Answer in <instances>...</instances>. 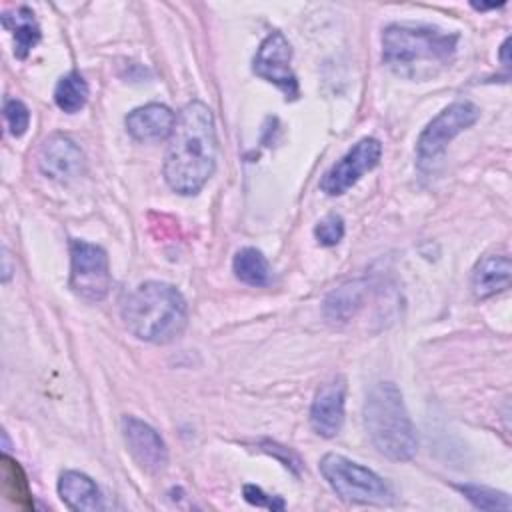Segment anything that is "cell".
Here are the masks:
<instances>
[{
	"label": "cell",
	"mask_w": 512,
	"mask_h": 512,
	"mask_svg": "<svg viewBox=\"0 0 512 512\" xmlns=\"http://www.w3.org/2000/svg\"><path fill=\"white\" fill-rule=\"evenodd\" d=\"M216 144L212 110L200 100L188 102L176 116L164 156L166 184L182 196L200 192L214 174Z\"/></svg>",
	"instance_id": "obj_1"
},
{
	"label": "cell",
	"mask_w": 512,
	"mask_h": 512,
	"mask_svg": "<svg viewBox=\"0 0 512 512\" xmlns=\"http://www.w3.org/2000/svg\"><path fill=\"white\" fill-rule=\"evenodd\" d=\"M460 36L428 24H390L382 32V60L402 78L422 80L446 68Z\"/></svg>",
	"instance_id": "obj_2"
},
{
	"label": "cell",
	"mask_w": 512,
	"mask_h": 512,
	"mask_svg": "<svg viewBox=\"0 0 512 512\" xmlns=\"http://www.w3.org/2000/svg\"><path fill=\"white\" fill-rule=\"evenodd\" d=\"M120 314L136 338L152 344L176 340L188 324V304L182 292L158 280L138 284L124 298Z\"/></svg>",
	"instance_id": "obj_3"
},
{
	"label": "cell",
	"mask_w": 512,
	"mask_h": 512,
	"mask_svg": "<svg viewBox=\"0 0 512 512\" xmlns=\"http://www.w3.org/2000/svg\"><path fill=\"white\" fill-rule=\"evenodd\" d=\"M364 426L382 456L404 462L416 454V428L396 384L378 382L370 388L364 402Z\"/></svg>",
	"instance_id": "obj_4"
},
{
	"label": "cell",
	"mask_w": 512,
	"mask_h": 512,
	"mask_svg": "<svg viewBox=\"0 0 512 512\" xmlns=\"http://www.w3.org/2000/svg\"><path fill=\"white\" fill-rule=\"evenodd\" d=\"M320 472L330 488L346 502L386 506L394 500L390 486L376 472L342 454H324Z\"/></svg>",
	"instance_id": "obj_5"
},
{
	"label": "cell",
	"mask_w": 512,
	"mask_h": 512,
	"mask_svg": "<svg viewBox=\"0 0 512 512\" xmlns=\"http://www.w3.org/2000/svg\"><path fill=\"white\" fill-rule=\"evenodd\" d=\"M112 284L108 254L102 246L74 238L70 242V288L86 302L106 298Z\"/></svg>",
	"instance_id": "obj_6"
},
{
	"label": "cell",
	"mask_w": 512,
	"mask_h": 512,
	"mask_svg": "<svg viewBox=\"0 0 512 512\" xmlns=\"http://www.w3.org/2000/svg\"><path fill=\"white\" fill-rule=\"evenodd\" d=\"M480 118V108L470 100H458L446 106L436 118L428 122L416 142L418 164L424 168L432 164L438 156L444 154L448 142L456 138L460 132L470 128Z\"/></svg>",
	"instance_id": "obj_7"
},
{
	"label": "cell",
	"mask_w": 512,
	"mask_h": 512,
	"mask_svg": "<svg viewBox=\"0 0 512 512\" xmlns=\"http://www.w3.org/2000/svg\"><path fill=\"white\" fill-rule=\"evenodd\" d=\"M382 156V144L366 136L358 140L336 164H332L320 178V190L328 196H340L350 190L366 172L376 168Z\"/></svg>",
	"instance_id": "obj_8"
},
{
	"label": "cell",
	"mask_w": 512,
	"mask_h": 512,
	"mask_svg": "<svg viewBox=\"0 0 512 512\" xmlns=\"http://www.w3.org/2000/svg\"><path fill=\"white\" fill-rule=\"evenodd\" d=\"M292 48L288 38L282 32H272L268 34L262 44L256 50V56L252 60V72L278 86L286 100L298 98V80L296 74L292 72Z\"/></svg>",
	"instance_id": "obj_9"
},
{
	"label": "cell",
	"mask_w": 512,
	"mask_h": 512,
	"mask_svg": "<svg viewBox=\"0 0 512 512\" xmlns=\"http://www.w3.org/2000/svg\"><path fill=\"white\" fill-rule=\"evenodd\" d=\"M122 434L134 460L148 472H162L168 464V448L162 436L144 420L134 416L122 418Z\"/></svg>",
	"instance_id": "obj_10"
},
{
	"label": "cell",
	"mask_w": 512,
	"mask_h": 512,
	"mask_svg": "<svg viewBox=\"0 0 512 512\" xmlns=\"http://www.w3.org/2000/svg\"><path fill=\"white\" fill-rule=\"evenodd\" d=\"M344 400H346V380L344 376H334L324 382L310 406V426L322 438H334L344 424Z\"/></svg>",
	"instance_id": "obj_11"
},
{
	"label": "cell",
	"mask_w": 512,
	"mask_h": 512,
	"mask_svg": "<svg viewBox=\"0 0 512 512\" xmlns=\"http://www.w3.org/2000/svg\"><path fill=\"white\" fill-rule=\"evenodd\" d=\"M38 168L44 176L64 182L76 178L82 172L84 154L72 138L64 134H52L40 148Z\"/></svg>",
	"instance_id": "obj_12"
},
{
	"label": "cell",
	"mask_w": 512,
	"mask_h": 512,
	"mask_svg": "<svg viewBox=\"0 0 512 512\" xmlns=\"http://www.w3.org/2000/svg\"><path fill=\"white\" fill-rule=\"evenodd\" d=\"M124 124L134 140L156 142L172 136V130L176 126V114L168 106L152 102L128 112Z\"/></svg>",
	"instance_id": "obj_13"
},
{
	"label": "cell",
	"mask_w": 512,
	"mask_h": 512,
	"mask_svg": "<svg viewBox=\"0 0 512 512\" xmlns=\"http://www.w3.org/2000/svg\"><path fill=\"white\" fill-rule=\"evenodd\" d=\"M58 494L62 502L76 512H96L102 510V494L96 482L76 470H66L58 478Z\"/></svg>",
	"instance_id": "obj_14"
},
{
	"label": "cell",
	"mask_w": 512,
	"mask_h": 512,
	"mask_svg": "<svg viewBox=\"0 0 512 512\" xmlns=\"http://www.w3.org/2000/svg\"><path fill=\"white\" fill-rule=\"evenodd\" d=\"M510 258L506 254L484 256L472 270V292L476 298H490L510 286Z\"/></svg>",
	"instance_id": "obj_15"
},
{
	"label": "cell",
	"mask_w": 512,
	"mask_h": 512,
	"mask_svg": "<svg viewBox=\"0 0 512 512\" xmlns=\"http://www.w3.org/2000/svg\"><path fill=\"white\" fill-rule=\"evenodd\" d=\"M2 26L10 30L14 38V54L16 58H26L28 52L40 42V26L34 18V12L26 6L6 12L2 16Z\"/></svg>",
	"instance_id": "obj_16"
},
{
	"label": "cell",
	"mask_w": 512,
	"mask_h": 512,
	"mask_svg": "<svg viewBox=\"0 0 512 512\" xmlns=\"http://www.w3.org/2000/svg\"><path fill=\"white\" fill-rule=\"evenodd\" d=\"M366 294V280H352L332 290L324 302V314L328 320L346 322L360 308Z\"/></svg>",
	"instance_id": "obj_17"
},
{
	"label": "cell",
	"mask_w": 512,
	"mask_h": 512,
	"mask_svg": "<svg viewBox=\"0 0 512 512\" xmlns=\"http://www.w3.org/2000/svg\"><path fill=\"white\" fill-rule=\"evenodd\" d=\"M232 270L234 276L248 286H268L272 278V270L266 256L252 246L240 248L234 254Z\"/></svg>",
	"instance_id": "obj_18"
},
{
	"label": "cell",
	"mask_w": 512,
	"mask_h": 512,
	"mask_svg": "<svg viewBox=\"0 0 512 512\" xmlns=\"http://www.w3.org/2000/svg\"><path fill=\"white\" fill-rule=\"evenodd\" d=\"M88 100V84L80 72H68L54 88V102L66 114H74L84 108Z\"/></svg>",
	"instance_id": "obj_19"
},
{
	"label": "cell",
	"mask_w": 512,
	"mask_h": 512,
	"mask_svg": "<svg viewBox=\"0 0 512 512\" xmlns=\"http://www.w3.org/2000/svg\"><path fill=\"white\" fill-rule=\"evenodd\" d=\"M456 488L480 510H502V512L512 510V500L506 492H498L494 488L478 486V484H458Z\"/></svg>",
	"instance_id": "obj_20"
},
{
	"label": "cell",
	"mask_w": 512,
	"mask_h": 512,
	"mask_svg": "<svg viewBox=\"0 0 512 512\" xmlns=\"http://www.w3.org/2000/svg\"><path fill=\"white\" fill-rule=\"evenodd\" d=\"M4 462V482H6V488H10V500L20 504V506H26L30 508V492H28V484H26V478L20 470V466L10 460L8 456L2 458Z\"/></svg>",
	"instance_id": "obj_21"
},
{
	"label": "cell",
	"mask_w": 512,
	"mask_h": 512,
	"mask_svg": "<svg viewBox=\"0 0 512 512\" xmlns=\"http://www.w3.org/2000/svg\"><path fill=\"white\" fill-rule=\"evenodd\" d=\"M4 118H6V124H8V132L14 138H20L28 130L30 110H28V106L22 100L8 98L4 102Z\"/></svg>",
	"instance_id": "obj_22"
},
{
	"label": "cell",
	"mask_w": 512,
	"mask_h": 512,
	"mask_svg": "<svg viewBox=\"0 0 512 512\" xmlns=\"http://www.w3.org/2000/svg\"><path fill=\"white\" fill-rule=\"evenodd\" d=\"M314 236L320 246H336L344 236V220L340 214H328L314 226Z\"/></svg>",
	"instance_id": "obj_23"
},
{
	"label": "cell",
	"mask_w": 512,
	"mask_h": 512,
	"mask_svg": "<svg viewBox=\"0 0 512 512\" xmlns=\"http://www.w3.org/2000/svg\"><path fill=\"white\" fill-rule=\"evenodd\" d=\"M246 502H250L252 506H260V508H268V510H284L286 502L280 496H270L266 494L260 486L254 484H246L242 488Z\"/></svg>",
	"instance_id": "obj_24"
},
{
	"label": "cell",
	"mask_w": 512,
	"mask_h": 512,
	"mask_svg": "<svg viewBox=\"0 0 512 512\" xmlns=\"http://www.w3.org/2000/svg\"><path fill=\"white\" fill-rule=\"evenodd\" d=\"M508 46H510V38H506L504 44H502V48H500V60H502V64H504L506 68L510 66V58H508V50H510V48H508Z\"/></svg>",
	"instance_id": "obj_25"
}]
</instances>
